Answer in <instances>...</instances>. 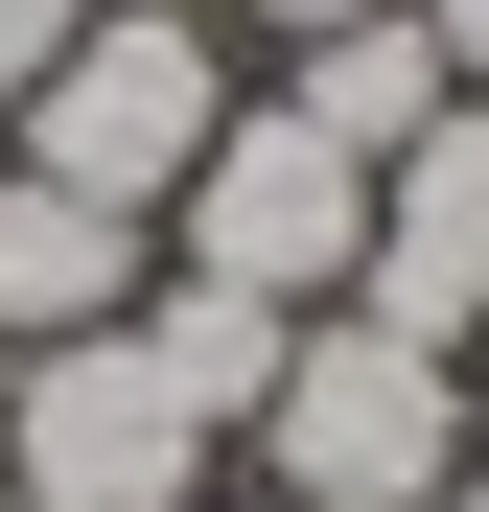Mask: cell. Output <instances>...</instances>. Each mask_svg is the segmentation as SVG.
<instances>
[{
	"label": "cell",
	"instance_id": "cell-1",
	"mask_svg": "<svg viewBox=\"0 0 489 512\" xmlns=\"http://www.w3.org/2000/svg\"><path fill=\"white\" fill-rule=\"evenodd\" d=\"M466 443H489L466 350H420V326H373V303H303L280 373H257V419H233V466H257L280 512H443Z\"/></svg>",
	"mask_w": 489,
	"mask_h": 512
},
{
	"label": "cell",
	"instance_id": "cell-2",
	"mask_svg": "<svg viewBox=\"0 0 489 512\" xmlns=\"http://www.w3.org/2000/svg\"><path fill=\"white\" fill-rule=\"evenodd\" d=\"M233 94H257V47H233L210 0H94V24L47 47V94L0 117V163H47V187H94V210L163 233V187L233 140Z\"/></svg>",
	"mask_w": 489,
	"mask_h": 512
},
{
	"label": "cell",
	"instance_id": "cell-3",
	"mask_svg": "<svg viewBox=\"0 0 489 512\" xmlns=\"http://www.w3.org/2000/svg\"><path fill=\"white\" fill-rule=\"evenodd\" d=\"M233 419L163 326H94V350H24L0 373V512H210Z\"/></svg>",
	"mask_w": 489,
	"mask_h": 512
},
{
	"label": "cell",
	"instance_id": "cell-4",
	"mask_svg": "<svg viewBox=\"0 0 489 512\" xmlns=\"http://www.w3.org/2000/svg\"><path fill=\"white\" fill-rule=\"evenodd\" d=\"M350 256H373V163H326L280 94H233V140L163 187V280H210V303H350Z\"/></svg>",
	"mask_w": 489,
	"mask_h": 512
},
{
	"label": "cell",
	"instance_id": "cell-5",
	"mask_svg": "<svg viewBox=\"0 0 489 512\" xmlns=\"http://www.w3.org/2000/svg\"><path fill=\"white\" fill-rule=\"evenodd\" d=\"M373 326H420V350H466L489 326V94H443L420 140L373 163V256H350Z\"/></svg>",
	"mask_w": 489,
	"mask_h": 512
},
{
	"label": "cell",
	"instance_id": "cell-6",
	"mask_svg": "<svg viewBox=\"0 0 489 512\" xmlns=\"http://www.w3.org/2000/svg\"><path fill=\"white\" fill-rule=\"evenodd\" d=\"M140 280H163V233H140V210L47 187V163H0V373H24V350H94V326H140Z\"/></svg>",
	"mask_w": 489,
	"mask_h": 512
},
{
	"label": "cell",
	"instance_id": "cell-7",
	"mask_svg": "<svg viewBox=\"0 0 489 512\" xmlns=\"http://www.w3.org/2000/svg\"><path fill=\"white\" fill-rule=\"evenodd\" d=\"M257 94L326 140V163H396V140H420L443 94H466V70L420 47V24H396V0H373V24H303V47H257Z\"/></svg>",
	"mask_w": 489,
	"mask_h": 512
},
{
	"label": "cell",
	"instance_id": "cell-8",
	"mask_svg": "<svg viewBox=\"0 0 489 512\" xmlns=\"http://www.w3.org/2000/svg\"><path fill=\"white\" fill-rule=\"evenodd\" d=\"M70 24H94V0H0V117L47 94V47H70Z\"/></svg>",
	"mask_w": 489,
	"mask_h": 512
},
{
	"label": "cell",
	"instance_id": "cell-9",
	"mask_svg": "<svg viewBox=\"0 0 489 512\" xmlns=\"http://www.w3.org/2000/svg\"><path fill=\"white\" fill-rule=\"evenodd\" d=\"M233 47H303V24H373V0H210Z\"/></svg>",
	"mask_w": 489,
	"mask_h": 512
},
{
	"label": "cell",
	"instance_id": "cell-10",
	"mask_svg": "<svg viewBox=\"0 0 489 512\" xmlns=\"http://www.w3.org/2000/svg\"><path fill=\"white\" fill-rule=\"evenodd\" d=\"M396 24H420V47L466 70V94H489V0H396Z\"/></svg>",
	"mask_w": 489,
	"mask_h": 512
},
{
	"label": "cell",
	"instance_id": "cell-11",
	"mask_svg": "<svg viewBox=\"0 0 489 512\" xmlns=\"http://www.w3.org/2000/svg\"><path fill=\"white\" fill-rule=\"evenodd\" d=\"M466 419H489V326H466Z\"/></svg>",
	"mask_w": 489,
	"mask_h": 512
},
{
	"label": "cell",
	"instance_id": "cell-12",
	"mask_svg": "<svg viewBox=\"0 0 489 512\" xmlns=\"http://www.w3.org/2000/svg\"><path fill=\"white\" fill-rule=\"evenodd\" d=\"M443 512H489V443H466V489H443Z\"/></svg>",
	"mask_w": 489,
	"mask_h": 512
},
{
	"label": "cell",
	"instance_id": "cell-13",
	"mask_svg": "<svg viewBox=\"0 0 489 512\" xmlns=\"http://www.w3.org/2000/svg\"><path fill=\"white\" fill-rule=\"evenodd\" d=\"M210 512H280V489H210Z\"/></svg>",
	"mask_w": 489,
	"mask_h": 512
}]
</instances>
